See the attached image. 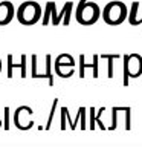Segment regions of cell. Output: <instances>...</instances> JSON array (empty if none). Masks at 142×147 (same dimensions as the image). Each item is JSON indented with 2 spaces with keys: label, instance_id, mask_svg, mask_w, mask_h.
Here are the masks:
<instances>
[{
  "label": "cell",
  "instance_id": "cell-1",
  "mask_svg": "<svg viewBox=\"0 0 142 147\" xmlns=\"http://www.w3.org/2000/svg\"><path fill=\"white\" fill-rule=\"evenodd\" d=\"M73 9V2H66L63 5L61 12H57V5L55 2H48L44 6V14L41 18V25L48 26L49 23H52L54 26H58L63 22L64 26L70 25V14Z\"/></svg>",
  "mask_w": 142,
  "mask_h": 147
},
{
  "label": "cell",
  "instance_id": "cell-2",
  "mask_svg": "<svg viewBox=\"0 0 142 147\" xmlns=\"http://www.w3.org/2000/svg\"><path fill=\"white\" fill-rule=\"evenodd\" d=\"M127 5L119 2V0H113V2H109L102 9V20L107 23V25L112 26H118L127 20Z\"/></svg>",
  "mask_w": 142,
  "mask_h": 147
},
{
  "label": "cell",
  "instance_id": "cell-3",
  "mask_svg": "<svg viewBox=\"0 0 142 147\" xmlns=\"http://www.w3.org/2000/svg\"><path fill=\"white\" fill-rule=\"evenodd\" d=\"M41 18V6L34 0H27L23 2L17 8V20L25 26L35 25Z\"/></svg>",
  "mask_w": 142,
  "mask_h": 147
},
{
  "label": "cell",
  "instance_id": "cell-4",
  "mask_svg": "<svg viewBox=\"0 0 142 147\" xmlns=\"http://www.w3.org/2000/svg\"><path fill=\"white\" fill-rule=\"evenodd\" d=\"M101 17V9L98 3L95 2H87L84 5H80L75 9V18L76 22L82 26H90L95 25Z\"/></svg>",
  "mask_w": 142,
  "mask_h": 147
},
{
  "label": "cell",
  "instance_id": "cell-5",
  "mask_svg": "<svg viewBox=\"0 0 142 147\" xmlns=\"http://www.w3.org/2000/svg\"><path fill=\"white\" fill-rule=\"evenodd\" d=\"M124 60V78L122 84L128 86L130 78H139L142 75V55L139 54H125L122 55Z\"/></svg>",
  "mask_w": 142,
  "mask_h": 147
},
{
  "label": "cell",
  "instance_id": "cell-6",
  "mask_svg": "<svg viewBox=\"0 0 142 147\" xmlns=\"http://www.w3.org/2000/svg\"><path fill=\"white\" fill-rule=\"evenodd\" d=\"M31 77L32 78H48L49 86H54V72H52V57L48 54L44 57L43 69H38V57L31 55Z\"/></svg>",
  "mask_w": 142,
  "mask_h": 147
},
{
  "label": "cell",
  "instance_id": "cell-7",
  "mask_svg": "<svg viewBox=\"0 0 142 147\" xmlns=\"http://www.w3.org/2000/svg\"><path fill=\"white\" fill-rule=\"evenodd\" d=\"M54 71L61 78H70L75 74V58L70 54H60L54 61Z\"/></svg>",
  "mask_w": 142,
  "mask_h": 147
},
{
  "label": "cell",
  "instance_id": "cell-8",
  "mask_svg": "<svg viewBox=\"0 0 142 147\" xmlns=\"http://www.w3.org/2000/svg\"><path fill=\"white\" fill-rule=\"evenodd\" d=\"M31 113H34L32 107H29V106H18L15 109V112H14V126L18 130H29L35 123L29 118L26 119L25 117L26 115H31Z\"/></svg>",
  "mask_w": 142,
  "mask_h": 147
},
{
  "label": "cell",
  "instance_id": "cell-9",
  "mask_svg": "<svg viewBox=\"0 0 142 147\" xmlns=\"http://www.w3.org/2000/svg\"><path fill=\"white\" fill-rule=\"evenodd\" d=\"M27 57L25 54L20 57V63H14V57L11 54L6 57V77L8 78H12L14 77V71H20V77L21 78H26L27 77Z\"/></svg>",
  "mask_w": 142,
  "mask_h": 147
},
{
  "label": "cell",
  "instance_id": "cell-10",
  "mask_svg": "<svg viewBox=\"0 0 142 147\" xmlns=\"http://www.w3.org/2000/svg\"><path fill=\"white\" fill-rule=\"evenodd\" d=\"M99 55H93V60H92V63H86V57L84 55H80V60H78V77L80 78H84L86 77V69H92V77L93 78H98L99 77Z\"/></svg>",
  "mask_w": 142,
  "mask_h": 147
},
{
  "label": "cell",
  "instance_id": "cell-11",
  "mask_svg": "<svg viewBox=\"0 0 142 147\" xmlns=\"http://www.w3.org/2000/svg\"><path fill=\"white\" fill-rule=\"evenodd\" d=\"M14 16H15V9L14 5L8 0L0 2V26H6L12 22Z\"/></svg>",
  "mask_w": 142,
  "mask_h": 147
},
{
  "label": "cell",
  "instance_id": "cell-12",
  "mask_svg": "<svg viewBox=\"0 0 142 147\" xmlns=\"http://www.w3.org/2000/svg\"><path fill=\"white\" fill-rule=\"evenodd\" d=\"M102 60H107V77L109 78H113L115 77V60L121 58L119 54H102L101 55Z\"/></svg>",
  "mask_w": 142,
  "mask_h": 147
},
{
  "label": "cell",
  "instance_id": "cell-13",
  "mask_svg": "<svg viewBox=\"0 0 142 147\" xmlns=\"http://www.w3.org/2000/svg\"><path fill=\"white\" fill-rule=\"evenodd\" d=\"M137 14H139V2H133L131 8H130V12H128V23H130L131 26H136Z\"/></svg>",
  "mask_w": 142,
  "mask_h": 147
},
{
  "label": "cell",
  "instance_id": "cell-14",
  "mask_svg": "<svg viewBox=\"0 0 142 147\" xmlns=\"http://www.w3.org/2000/svg\"><path fill=\"white\" fill-rule=\"evenodd\" d=\"M57 104H58V98H54V103H52V107H50V112H49V117H48V123L44 126V130H49L52 127V121H54V117H55V110H57Z\"/></svg>",
  "mask_w": 142,
  "mask_h": 147
},
{
  "label": "cell",
  "instance_id": "cell-15",
  "mask_svg": "<svg viewBox=\"0 0 142 147\" xmlns=\"http://www.w3.org/2000/svg\"><path fill=\"white\" fill-rule=\"evenodd\" d=\"M118 112H119V107L112 109V126L109 127L110 130H115V129L118 127Z\"/></svg>",
  "mask_w": 142,
  "mask_h": 147
},
{
  "label": "cell",
  "instance_id": "cell-16",
  "mask_svg": "<svg viewBox=\"0 0 142 147\" xmlns=\"http://www.w3.org/2000/svg\"><path fill=\"white\" fill-rule=\"evenodd\" d=\"M80 112H81L80 127H81V130H86V129H87V124H86V112H87V109L86 107H80Z\"/></svg>",
  "mask_w": 142,
  "mask_h": 147
},
{
  "label": "cell",
  "instance_id": "cell-17",
  "mask_svg": "<svg viewBox=\"0 0 142 147\" xmlns=\"http://www.w3.org/2000/svg\"><path fill=\"white\" fill-rule=\"evenodd\" d=\"M96 109L95 107H90V130H95L96 127Z\"/></svg>",
  "mask_w": 142,
  "mask_h": 147
},
{
  "label": "cell",
  "instance_id": "cell-18",
  "mask_svg": "<svg viewBox=\"0 0 142 147\" xmlns=\"http://www.w3.org/2000/svg\"><path fill=\"white\" fill-rule=\"evenodd\" d=\"M104 110H105L104 107H101V109L98 110V115H96V124H98V127L101 129V130H107V127H105L104 124H102V121H101V119H99V117H101V113H102Z\"/></svg>",
  "mask_w": 142,
  "mask_h": 147
},
{
  "label": "cell",
  "instance_id": "cell-19",
  "mask_svg": "<svg viewBox=\"0 0 142 147\" xmlns=\"http://www.w3.org/2000/svg\"><path fill=\"white\" fill-rule=\"evenodd\" d=\"M5 130H9V107H5V119H3Z\"/></svg>",
  "mask_w": 142,
  "mask_h": 147
},
{
  "label": "cell",
  "instance_id": "cell-20",
  "mask_svg": "<svg viewBox=\"0 0 142 147\" xmlns=\"http://www.w3.org/2000/svg\"><path fill=\"white\" fill-rule=\"evenodd\" d=\"M130 112H131V109L127 107V110H125V130H130V129H131V124H130Z\"/></svg>",
  "mask_w": 142,
  "mask_h": 147
},
{
  "label": "cell",
  "instance_id": "cell-21",
  "mask_svg": "<svg viewBox=\"0 0 142 147\" xmlns=\"http://www.w3.org/2000/svg\"><path fill=\"white\" fill-rule=\"evenodd\" d=\"M66 107H61V130H66Z\"/></svg>",
  "mask_w": 142,
  "mask_h": 147
},
{
  "label": "cell",
  "instance_id": "cell-22",
  "mask_svg": "<svg viewBox=\"0 0 142 147\" xmlns=\"http://www.w3.org/2000/svg\"><path fill=\"white\" fill-rule=\"evenodd\" d=\"M139 25H142V16L137 18V22H136V26H139Z\"/></svg>",
  "mask_w": 142,
  "mask_h": 147
},
{
  "label": "cell",
  "instance_id": "cell-23",
  "mask_svg": "<svg viewBox=\"0 0 142 147\" xmlns=\"http://www.w3.org/2000/svg\"><path fill=\"white\" fill-rule=\"evenodd\" d=\"M87 2H90V0H80V2H78V6H80V5H84Z\"/></svg>",
  "mask_w": 142,
  "mask_h": 147
},
{
  "label": "cell",
  "instance_id": "cell-24",
  "mask_svg": "<svg viewBox=\"0 0 142 147\" xmlns=\"http://www.w3.org/2000/svg\"><path fill=\"white\" fill-rule=\"evenodd\" d=\"M2 71H3V64H2V58H0V74H2Z\"/></svg>",
  "mask_w": 142,
  "mask_h": 147
},
{
  "label": "cell",
  "instance_id": "cell-25",
  "mask_svg": "<svg viewBox=\"0 0 142 147\" xmlns=\"http://www.w3.org/2000/svg\"><path fill=\"white\" fill-rule=\"evenodd\" d=\"M3 127V119H0V129Z\"/></svg>",
  "mask_w": 142,
  "mask_h": 147
}]
</instances>
